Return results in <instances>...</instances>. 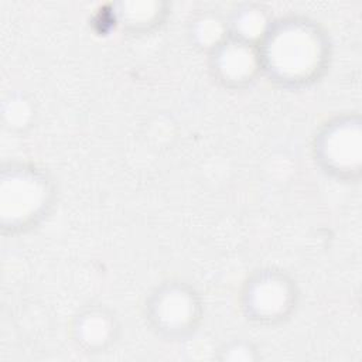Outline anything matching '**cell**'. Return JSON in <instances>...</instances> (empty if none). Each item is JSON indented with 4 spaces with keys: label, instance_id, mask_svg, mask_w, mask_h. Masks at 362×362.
Segmentation results:
<instances>
[{
    "label": "cell",
    "instance_id": "7a4b0ae2",
    "mask_svg": "<svg viewBox=\"0 0 362 362\" xmlns=\"http://www.w3.org/2000/svg\"><path fill=\"white\" fill-rule=\"evenodd\" d=\"M54 185L35 165L10 164L1 175V222L10 230H24L47 214Z\"/></svg>",
    "mask_w": 362,
    "mask_h": 362
},
{
    "label": "cell",
    "instance_id": "52a82bcc",
    "mask_svg": "<svg viewBox=\"0 0 362 362\" xmlns=\"http://www.w3.org/2000/svg\"><path fill=\"white\" fill-rule=\"evenodd\" d=\"M103 310H90L76 317L74 324L75 342L85 352H102L115 338L116 324Z\"/></svg>",
    "mask_w": 362,
    "mask_h": 362
},
{
    "label": "cell",
    "instance_id": "3957f363",
    "mask_svg": "<svg viewBox=\"0 0 362 362\" xmlns=\"http://www.w3.org/2000/svg\"><path fill=\"white\" fill-rule=\"evenodd\" d=\"M151 327L163 337L182 338L191 334L201 315L197 293L184 283L164 284L150 296L146 304Z\"/></svg>",
    "mask_w": 362,
    "mask_h": 362
},
{
    "label": "cell",
    "instance_id": "277c9868",
    "mask_svg": "<svg viewBox=\"0 0 362 362\" xmlns=\"http://www.w3.org/2000/svg\"><path fill=\"white\" fill-rule=\"evenodd\" d=\"M296 291L293 281L280 272L262 270L255 274L243 291V308L257 322H277L293 310Z\"/></svg>",
    "mask_w": 362,
    "mask_h": 362
},
{
    "label": "cell",
    "instance_id": "8992f818",
    "mask_svg": "<svg viewBox=\"0 0 362 362\" xmlns=\"http://www.w3.org/2000/svg\"><path fill=\"white\" fill-rule=\"evenodd\" d=\"M211 69L225 85L243 86L250 83L262 71L257 44L230 34L214 45Z\"/></svg>",
    "mask_w": 362,
    "mask_h": 362
},
{
    "label": "cell",
    "instance_id": "6da1fadb",
    "mask_svg": "<svg viewBox=\"0 0 362 362\" xmlns=\"http://www.w3.org/2000/svg\"><path fill=\"white\" fill-rule=\"evenodd\" d=\"M257 48L262 71L284 86L311 83L327 65L325 35L314 23L296 17L270 24Z\"/></svg>",
    "mask_w": 362,
    "mask_h": 362
},
{
    "label": "cell",
    "instance_id": "5b68a950",
    "mask_svg": "<svg viewBox=\"0 0 362 362\" xmlns=\"http://www.w3.org/2000/svg\"><path fill=\"white\" fill-rule=\"evenodd\" d=\"M315 153L327 171L342 178L359 171L361 139L359 123L351 117L337 119L325 124L315 140Z\"/></svg>",
    "mask_w": 362,
    "mask_h": 362
}]
</instances>
